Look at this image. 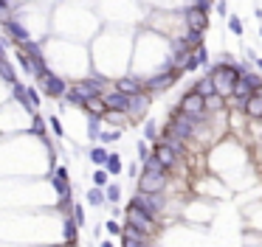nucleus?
<instances>
[{"label": "nucleus", "mask_w": 262, "mask_h": 247, "mask_svg": "<svg viewBox=\"0 0 262 247\" xmlns=\"http://www.w3.org/2000/svg\"><path fill=\"white\" fill-rule=\"evenodd\" d=\"M259 34H262V23H259Z\"/></svg>", "instance_id": "nucleus-50"}, {"label": "nucleus", "mask_w": 262, "mask_h": 247, "mask_svg": "<svg viewBox=\"0 0 262 247\" xmlns=\"http://www.w3.org/2000/svg\"><path fill=\"white\" fill-rule=\"evenodd\" d=\"M183 20H186V28H195V31H206L209 28V12L197 6H189L183 12Z\"/></svg>", "instance_id": "nucleus-11"}, {"label": "nucleus", "mask_w": 262, "mask_h": 247, "mask_svg": "<svg viewBox=\"0 0 262 247\" xmlns=\"http://www.w3.org/2000/svg\"><path fill=\"white\" fill-rule=\"evenodd\" d=\"M99 247H116V244H113V241H107V239H104V241H102V244H99Z\"/></svg>", "instance_id": "nucleus-47"}, {"label": "nucleus", "mask_w": 262, "mask_h": 247, "mask_svg": "<svg viewBox=\"0 0 262 247\" xmlns=\"http://www.w3.org/2000/svg\"><path fill=\"white\" fill-rule=\"evenodd\" d=\"M147 107H150V96H147V93H141V96L130 98V110H127V113L133 115V118H141V115L147 113Z\"/></svg>", "instance_id": "nucleus-15"}, {"label": "nucleus", "mask_w": 262, "mask_h": 247, "mask_svg": "<svg viewBox=\"0 0 262 247\" xmlns=\"http://www.w3.org/2000/svg\"><path fill=\"white\" fill-rule=\"evenodd\" d=\"M135 149H138V157H141V163H144L147 157H150V152H147V140H141V144L135 146Z\"/></svg>", "instance_id": "nucleus-39"}, {"label": "nucleus", "mask_w": 262, "mask_h": 247, "mask_svg": "<svg viewBox=\"0 0 262 247\" xmlns=\"http://www.w3.org/2000/svg\"><path fill=\"white\" fill-rule=\"evenodd\" d=\"M40 87L45 90V96L60 98V96H65V93H68V87H71V85H68L62 76H56V73H51V70H48L43 79H40Z\"/></svg>", "instance_id": "nucleus-7"}, {"label": "nucleus", "mask_w": 262, "mask_h": 247, "mask_svg": "<svg viewBox=\"0 0 262 247\" xmlns=\"http://www.w3.org/2000/svg\"><path fill=\"white\" fill-rule=\"evenodd\" d=\"M243 113H245V115H248V118H251V121H259V118H262V98H259V96H256V93H254V96H251V98H248V101H245V107H243Z\"/></svg>", "instance_id": "nucleus-16"}, {"label": "nucleus", "mask_w": 262, "mask_h": 247, "mask_svg": "<svg viewBox=\"0 0 262 247\" xmlns=\"http://www.w3.org/2000/svg\"><path fill=\"white\" fill-rule=\"evenodd\" d=\"M181 73H183V67L178 65L175 70H172V67H166V70L158 73V76H150V79L144 82V85H147V93H161V90H166V87H172L178 79H181Z\"/></svg>", "instance_id": "nucleus-5"}, {"label": "nucleus", "mask_w": 262, "mask_h": 247, "mask_svg": "<svg viewBox=\"0 0 262 247\" xmlns=\"http://www.w3.org/2000/svg\"><path fill=\"white\" fill-rule=\"evenodd\" d=\"M124 225H130V228L141 230V233H147V236L158 233V219L150 217V214L141 211V208H135V205H127V208H124Z\"/></svg>", "instance_id": "nucleus-2"}, {"label": "nucleus", "mask_w": 262, "mask_h": 247, "mask_svg": "<svg viewBox=\"0 0 262 247\" xmlns=\"http://www.w3.org/2000/svg\"><path fill=\"white\" fill-rule=\"evenodd\" d=\"M104 197H107L110 205H116L119 199H122V186H119V183H110V186L104 188Z\"/></svg>", "instance_id": "nucleus-25"}, {"label": "nucleus", "mask_w": 262, "mask_h": 247, "mask_svg": "<svg viewBox=\"0 0 262 247\" xmlns=\"http://www.w3.org/2000/svg\"><path fill=\"white\" fill-rule=\"evenodd\" d=\"M192 90L197 93V96H203V98H209V96H214V93H217V87H214V82H212V76H200L197 79V85L192 87Z\"/></svg>", "instance_id": "nucleus-17"}, {"label": "nucleus", "mask_w": 262, "mask_h": 247, "mask_svg": "<svg viewBox=\"0 0 262 247\" xmlns=\"http://www.w3.org/2000/svg\"><path fill=\"white\" fill-rule=\"evenodd\" d=\"M209 76H212L217 93L226 98V96H231V93H234V85H237V79H240V70H237V65H214L212 70H209Z\"/></svg>", "instance_id": "nucleus-1"}, {"label": "nucleus", "mask_w": 262, "mask_h": 247, "mask_svg": "<svg viewBox=\"0 0 262 247\" xmlns=\"http://www.w3.org/2000/svg\"><path fill=\"white\" fill-rule=\"evenodd\" d=\"M119 138H122V132H119V129H113V132H102V140H104V144H116Z\"/></svg>", "instance_id": "nucleus-37"}, {"label": "nucleus", "mask_w": 262, "mask_h": 247, "mask_svg": "<svg viewBox=\"0 0 262 247\" xmlns=\"http://www.w3.org/2000/svg\"><path fill=\"white\" fill-rule=\"evenodd\" d=\"M254 93H256V90H254V85H251L248 73H245V76H240V79H237V85H234V93H231V96H234V98H237V101L245 107V101H248V98L254 96Z\"/></svg>", "instance_id": "nucleus-13"}, {"label": "nucleus", "mask_w": 262, "mask_h": 247, "mask_svg": "<svg viewBox=\"0 0 262 247\" xmlns=\"http://www.w3.org/2000/svg\"><path fill=\"white\" fill-rule=\"evenodd\" d=\"M31 129H34V135H40V138H45V124H43L40 118H37V113H34V127H31Z\"/></svg>", "instance_id": "nucleus-38"}, {"label": "nucleus", "mask_w": 262, "mask_h": 247, "mask_svg": "<svg viewBox=\"0 0 262 247\" xmlns=\"http://www.w3.org/2000/svg\"><path fill=\"white\" fill-rule=\"evenodd\" d=\"M65 101H71V104H76V107H85V98L79 96V93L73 90V87H68V93H65Z\"/></svg>", "instance_id": "nucleus-34"}, {"label": "nucleus", "mask_w": 262, "mask_h": 247, "mask_svg": "<svg viewBox=\"0 0 262 247\" xmlns=\"http://www.w3.org/2000/svg\"><path fill=\"white\" fill-rule=\"evenodd\" d=\"M256 96H259V98H262V87H259V90H256Z\"/></svg>", "instance_id": "nucleus-49"}, {"label": "nucleus", "mask_w": 262, "mask_h": 247, "mask_svg": "<svg viewBox=\"0 0 262 247\" xmlns=\"http://www.w3.org/2000/svg\"><path fill=\"white\" fill-rule=\"evenodd\" d=\"M217 12L223 14V17H228V9H226V0H217Z\"/></svg>", "instance_id": "nucleus-43"}, {"label": "nucleus", "mask_w": 262, "mask_h": 247, "mask_svg": "<svg viewBox=\"0 0 262 247\" xmlns=\"http://www.w3.org/2000/svg\"><path fill=\"white\" fill-rule=\"evenodd\" d=\"M197 56H200V62H203V65L209 62V51H206V48H197Z\"/></svg>", "instance_id": "nucleus-44"}, {"label": "nucleus", "mask_w": 262, "mask_h": 247, "mask_svg": "<svg viewBox=\"0 0 262 247\" xmlns=\"http://www.w3.org/2000/svg\"><path fill=\"white\" fill-rule=\"evenodd\" d=\"M88 157H91V163L96 166V169H104V166H107V157H110V152L104 149V146H93V149L88 152Z\"/></svg>", "instance_id": "nucleus-20"}, {"label": "nucleus", "mask_w": 262, "mask_h": 247, "mask_svg": "<svg viewBox=\"0 0 262 247\" xmlns=\"http://www.w3.org/2000/svg\"><path fill=\"white\" fill-rule=\"evenodd\" d=\"M51 186H54V191L60 194V205H71V183H68V169L65 166H60V169L54 171V177H51Z\"/></svg>", "instance_id": "nucleus-8"}, {"label": "nucleus", "mask_w": 262, "mask_h": 247, "mask_svg": "<svg viewBox=\"0 0 262 247\" xmlns=\"http://www.w3.org/2000/svg\"><path fill=\"white\" fill-rule=\"evenodd\" d=\"M82 110H88V113L96 115V118H107V107H104V98L102 96H99V98H88Z\"/></svg>", "instance_id": "nucleus-19"}, {"label": "nucleus", "mask_w": 262, "mask_h": 247, "mask_svg": "<svg viewBox=\"0 0 262 247\" xmlns=\"http://www.w3.org/2000/svg\"><path fill=\"white\" fill-rule=\"evenodd\" d=\"M104 228H107V233H113V236H122V233H124V225H119L116 219H110Z\"/></svg>", "instance_id": "nucleus-36"}, {"label": "nucleus", "mask_w": 262, "mask_h": 247, "mask_svg": "<svg viewBox=\"0 0 262 247\" xmlns=\"http://www.w3.org/2000/svg\"><path fill=\"white\" fill-rule=\"evenodd\" d=\"M25 98H28L31 110H34V107H40V101H43V96L37 93V87H25Z\"/></svg>", "instance_id": "nucleus-33"}, {"label": "nucleus", "mask_w": 262, "mask_h": 247, "mask_svg": "<svg viewBox=\"0 0 262 247\" xmlns=\"http://www.w3.org/2000/svg\"><path fill=\"white\" fill-rule=\"evenodd\" d=\"M181 40H183V45H186L189 51H197V48H203V31L186 28V34H183Z\"/></svg>", "instance_id": "nucleus-18"}, {"label": "nucleus", "mask_w": 262, "mask_h": 247, "mask_svg": "<svg viewBox=\"0 0 262 247\" xmlns=\"http://www.w3.org/2000/svg\"><path fill=\"white\" fill-rule=\"evenodd\" d=\"M228 31H231V34H243V31H245L243 20H240L237 14H228Z\"/></svg>", "instance_id": "nucleus-32"}, {"label": "nucleus", "mask_w": 262, "mask_h": 247, "mask_svg": "<svg viewBox=\"0 0 262 247\" xmlns=\"http://www.w3.org/2000/svg\"><path fill=\"white\" fill-rule=\"evenodd\" d=\"M248 79H251V85H254V90H259V87H262V76H256V73H248Z\"/></svg>", "instance_id": "nucleus-41"}, {"label": "nucleus", "mask_w": 262, "mask_h": 247, "mask_svg": "<svg viewBox=\"0 0 262 247\" xmlns=\"http://www.w3.org/2000/svg\"><path fill=\"white\" fill-rule=\"evenodd\" d=\"M153 157L161 163V166H164L166 171H169V169H175V166H178V160H181V157H178L175 152H172V146L166 144V140H158V144H155V152H153Z\"/></svg>", "instance_id": "nucleus-10"}, {"label": "nucleus", "mask_w": 262, "mask_h": 247, "mask_svg": "<svg viewBox=\"0 0 262 247\" xmlns=\"http://www.w3.org/2000/svg\"><path fill=\"white\" fill-rule=\"evenodd\" d=\"M200 65H203V62H200V56H197V51H192V54H186V56H183V62H181L183 73H195Z\"/></svg>", "instance_id": "nucleus-23"}, {"label": "nucleus", "mask_w": 262, "mask_h": 247, "mask_svg": "<svg viewBox=\"0 0 262 247\" xmlns=\"http://www.w3.org/2000/svg\"><path fill=\"white\" fill-rule=\"evenodd\" d=\"M3 48H6V45L0 43V65H3V62H9V59H6V51H3Z\"/></svg>", "instance_id": "nucleus-45"}, {"label": "nucleus", "mask_w": 262, "mask_h": 247, "mask_svg": "<svg viewBox=\"0 0 262 247\" xmlns=\"http://www.w3.org/2000/svg\"><path fill=\"white\" fill-rule=\"evenodd\" d=\"M116 90L133 98V96H141V93H147V85L141 82L138 76H122V79L116 82Z\"/></svg>", "instance_id": "nucleus-12"}, {"label": "nucleus", "mask_w": 262, "mask_h": 247, "mask_svg": "<svg viewBox=\"0 0 262 247\" xmlns=\"http://www.w3.org/2000/svg\"><path fill=\"white\" fill-rule=\"evenodd\" d=\"M141 169H147V171H161V174H169V171H166L164 166H161V163H158V160H155V157H153V155H150V157H147L144 163H141Z\"/></svg>", "instance_id": "nucleus-28"}, {"label": "nucleus", "mask_w": 262, "mask_h": 247, "mask_svg": "<svg viewBox=\"0 0 262 247\" xmlns=\"http://www.w3.org/2000/svg\"><path fill=\"white\" fill-rule=\"evenodd\" d=\"M48 127L54 129V135H56V138H62V135H65V127H62V121L56 118V115H51V118H48Z\"/></svg>", "instance_id": "nucleus-35"}, {"label": "nucleus", "mask_w": 262, "mask_h": 247, "mask_svg": "<svg viewBox=\"0 0 262 247\" xmlns=\"http://www.w3.org/2000/svg\"><path fill=\"white\" fill-rule=\"evenodd\" d=\"M178 113L189 115L192 121H197V124H200V121H206V118H209V113H206V98L197 96L195 90L183 93L181 101H178Z\"/></svg>", "instance_id": "nucleus-3"}, {"label": "nucleus", "mask_w": 262, "mask_h": 247, "mask_svg": "<svg viewBox=\"0 0 262 247\" xmlns=\"http://www.w3.org/2000/svg\"><path fill=\"white\" fill-rule=\"evenodd\" d=\"M164 188H166V174L141 169V177H138V191L141 194H161Z\"/></svg>", "instance_id": "nucleus-6"}, {"label": "nucleus", "mask_w": 262, "mask_h": 247, "mask_svg": "<svg viewBox=\"0 0 262 247\" xmlns=\"http://www.w3.org/2000/svg\"><path fill=\"white\" fill-rule=\"evenodd\" d=\"M9 9V0H0V12H6Z\"/></svg>", "instance_id": "nucleus-46"}, {"label": "nucleus", "mask_w": 262, "mask_h": 247, "mask_svg": "<svg viewBox=\"0 0 262 247\" xmlns=\"http://www.w3.org/2000/svg\"><path fill=\"white\" fill-rule=\"evenodd\" d=\"M88 138L102 140V118H96V115H88Z\"/></svg>", "instance_id": "nucleus-21"}, {"label": "nucleus", "mask_w": 262, "mask_h": 247, "mask_svg": "<svg viewBox=\"0 0 262 247\" xmlns=\"http://www.w3.org/2000/svg\"><path fill=\"white\" fill-rule=\"evenodd\" d=\"M6 31H9V37H14V40H17V43H31V37H28V31H25V25L20 23V20H6Z\"/></svg>", "instance_id": "nucleus-14"}, {"label": "nucleus", "mask_w": 262, "mask_h": 247, "mask_svg": "<svg viewBox=\"0 0 262 247\" xmlns=\"http://www.w3.org/2000/svg\"><path fill=\"white\" fill-rule=\"evenodd\" d=\"M144 138H147V140H155V144L161 140V135H158V124H155L153 118L144 124Z\"/></svg>", "instance_id": "nucleus-26"}, {"label": "nucleus", "mask_w": 262, "mask_h": 247, "mask_svg": "<svg viewBox=\"0 0 262 247\" xmlns=\"http://www.w3.org/2000/svg\"><path fill=\"white\" fill-rule=\"evenodd\" d=\"M0 76L6 79L9 85H14V82H17V73H14V67L9 65V62H3V65H0Z\"/></svg>", "instance_id": "nucleus-31"}, {"label": "nucleus", "mask_w": 262, "mask_h": 247, "mask_svg": "<svg viewBox=\"0 0 262 247\" xmlns=\"http://www.w3.org/2000/svg\"><path fill=\"white\" fill-rule=\"evenodd\" d=\"M122 247H147L144 241H133V239H122Z\"/></svg>", "instance_id": "nucleus-42"}, {"label": "nucleus", "mask_w": 262, "mask_h": 247, "mask_svg": "<svg viewBox=\"0 0 262 247\" xmlns=\"http://www.w3.org/2000/svg\"><path fill=\"white\" fill-rule=\"evenodd\" d=\"M130 205H135V208H141V211H147L150 217L158 219L161 211L166 208V199L161 197V194H141V191H135L133 199H130Z\"/></svg>", "instance_id": "nucleus-4"}, {"label": "nucleus", "mask_w": 262, "mask_h": 247, "mask_svg": "<svg viewBox=\"0 0 262 247\" xmlns=\"http://www.w3.org/2000/svg\"><path fill=\"white\" fill-rule=\"evenodd\" d=\"M102 98H104V107H107V113H127V110H130V96L119 93L116 87H113V90H107Z\"/></svg>", "instance_id": "nucleus-9"}, {"label": "nucleus", "mask_w": 262, "mask_h": 247, "mask_svg": "<svg viewBox=\"0 0 262 247\" xmlns=\"http://www.w3.org/2000/svg\"><path fill=\"white\" fill-rule=\"evenodd\" d=\"M254 62H256V67H259V70H262V56H256Z\"/></svg>", "instance_id": "nucleus-48"}, {"label": "nucleus", "mask_w": 262, "mask_h": 247, "mask_svg": "<svg viewBox=\"0 0 262 247\" xmlns=\"http://www.w3.org/2000/svg\"><path fill=\"white\" fill-rule=\"evenodd\" d=\"M223 107H226V101H223L220 93H214V96L206 98V113H212V110H223Z\"/></svg>", "instance_id": "nucleus-30"}, {"label": "nucleus", "mask_w": 262, "mask_h": 247, "mask_svg": "<svg viewBox=\"0 0 262 247\" xmlns=\"http://www.w3.org/2000/svg\"><path fill=\"white\" fill-rule=\"evenodd\" d=\"M127 174H130V177H141V169H138V163H130V166H127Z\"/></svg>", "instance_id": "nucleus-40"}, {"label": "nucleus", "mask_w": 262, "mask_h": 247, "mask_svg": "<svg viewBox=\"0 0 262 247\" xmlns=\"http://www.w3.org/2000/svg\"><path fill=\"white\" fill-rule=\"evenodd\" d=\"M91 180H93V188H107V186H110V174H107V169H96Z\"/></svg>", "instance_id": "nucleus-24"}, {"label": "nucleus", "mask_w": 262, "mask_h": 247, "mask_svg": "<svg viewBox=\"0 0 262 247\" xmlns=\"http://www.w3.org/2000/svg\"><path fill=\"white\" fill-rule=\"evenodd\" d=\"M88 202L96 205V208L107 202V197H104V188H91V191H88Z\"/></svg>", "instance_id": "nucleus-27"}, {"label": "nucleus", "mask_w": 262, "mask_h": 247, "mask_svg": "<svg viewBox=\"0 0 262 247\" xmlns=\"http://www.w3.org/2000/svg\"><path fill=\"white\" fill-rule=\"evenodd\" d=\"M107 174L110 177H116V174H122V169H124V163H122V155H116V152H110V157H107Z\"/></svg>", "instance_id": "nucleus-22"}, {"label": "nucleus", "mask_w": 262, "mask_h": 247, "mask_svg": "<svg viewBox=\"0 0 262 247\" xmlns=\"http://www.w3.org/2000/svg\"><path fill=\"white\" fill-rule=\"evenodd\" d=\"M71 214H73V225H76V228H82V225H85V208H82L79 202H73L71 205Z\"/></svg>", "instance_id": "nucleus-29"}]
</instances>
